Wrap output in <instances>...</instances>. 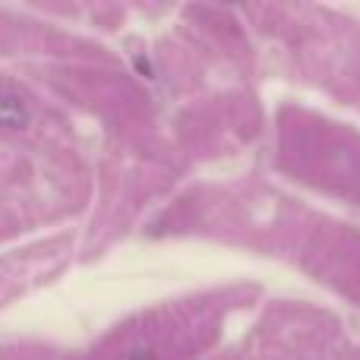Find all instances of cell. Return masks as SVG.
<instances>
[{
  "instance_id": "obj_1",
  "label": "cell",
  "mask_w": 360,
  "mask_h": 360,
  "mask_svg": "<svg viewBox=\"0 0 360 360\" xmlns=\"http://www.w3.org/2000/svg\"><path fill=\"white\" fill-rule=\"evenodd\" d=\"M25 120H29L25 108L19 105L16 98H10V95H0V127H13V130H19V127H25Z\"/></svg>"
},
{
  "instance_id": "obj_2",
  "label": "cell",
  "mask_w": 360,
  "mask_h": 360,
  "mask_svg": "<svg viewBox=\"0 0 360 360\" xmlns=\"http://www.w3.org/2000/svg\"><path fill=\"white\" fill-rule=\"evenodd\" d=\"M127 360H155V351L152 348H136V351L127 354Z\"/></svg>"
},
{
  "instance_id": "obj_3",
  "label": "cell",
  "mask_w": 360,
  "mask_h": 360,
  "mask_svg": "<svg viewBox=\"0 0 360 360\" xmlns=\"http://www.w3.org/2000/svg\"><path fill=\"white\" fill-rule=\"evenodd\" d=\"M136 67H139V73H146V79H152V67H149V60L136 57Z\"/></svg>"
}]
</instances>
